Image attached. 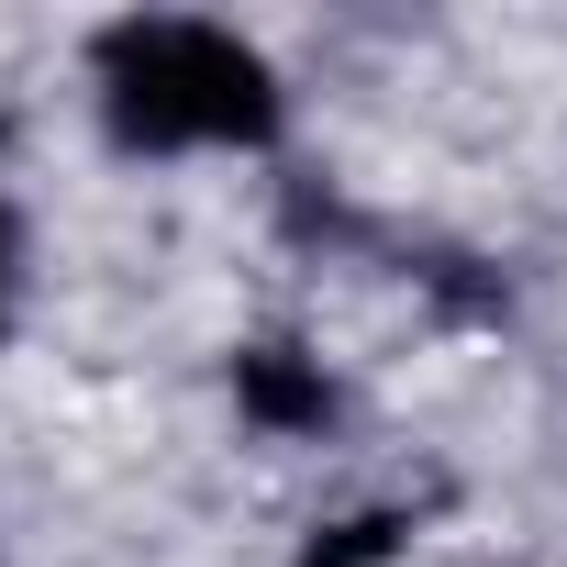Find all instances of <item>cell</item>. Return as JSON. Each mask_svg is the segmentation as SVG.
Segmentation results:
<instances>
[{
	"label": "cell",
	"mask_w": 567,
	"mask_h": 567,
	"mask_svg": "<svg viewBox=\"0 0 567 567\" xmlns=\"http://www.w3.org/2000/svg\"><path fill=\"white\" fill-rule=\"evenodd\" d=\"M101 123L123 156L178 145H278V68L223 23H112L101 34Z\"/></svg>",
	"instance_id": "cell-1"
},
{
	"label": "cell",
	"mask_w": 567,
	"mask_h": 567,
	"mask_svg": "<svg viewBox=\"0 0 567 567\" xmlns=\"http://www.w3.org/2000/svg\"><path fill=\"white\" fill-rule=\"evenodd\" d=\"M234 412H245L256 434H323V423H334V379H323V357H301V346H245V357H234Z\"/></svg>",
	"instance_id": "cell-2"
},
{
	"label": "cell",
	"mask_w": 567,
	"mask_h": 567,
	"mask_svg": "<svg viewBox=\"0 0 567 567\" xmlns=\"http://www.w3.org/2000/svg\"><path fill=\"white\" fill-rule=\"evenodd\" d=\"M401 534H412L401 512H357V523H334V534H312V545H301V567H379V556H390Z\"/></svg>",
	"instance_id": "cell-3"
},
{
	"label": "cell",
	"mask_w": 567,
	"mask_h": 567,
	"mask_svg": "<svg viewBox=\"0 0 567 567\" xmlns=\"http://www.w3.org/2000/svg\"><path fill=\"white\" fill-rule=\"evenodd\" d=\"M0 323H12V223H0Z\"/></svg>",
	"instance_id": "cell-4"
}]
</instances>
